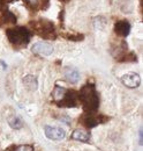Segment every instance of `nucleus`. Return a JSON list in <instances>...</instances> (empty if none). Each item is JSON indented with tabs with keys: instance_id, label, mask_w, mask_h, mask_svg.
I'll list each match as a JSON object with an SVG mask.
<instances>
[{
	"instance_id": "1",
	"label": "nucleus",
	"mask_w": 143,
	"mask_h": 151,
	"mask_svg": "<svg viewBox=\"0 0 143 151\" xmlns=\"http://www.w3.org/2000/svg\"><path fill=\"white\" fill-rule=\"evenodd\" d=\"M77 96L80 98V100L83 105V108L88 113H93L97 111V108L99 106V99H98V94L96 92V88L92 84L84 85L81 88Z\"/></svg>"
},
{
	"instance_id": "2",
	"label": "nucleus",
	"mask_w": 143,
	"mask_h": 151,
	"mask_svg": "<svg viewBox=\"0 0 143 151\" xmlns=\"http://www.w3.org/2000/svg\"><path fill=\"white\" fill-rule=\"evenodd\" d=\"M7 37L13 45L25 47L31 38V33L25 27H15L7 29Z\"/></svg>"
},
{
	"instance_id": "3",
	"label": "nucleus",
	"mask_w": 143,
	"mask_h": 151,
	"mask_svg": "<svg viewBox=\"0 0 143 151\" xmlns=\"http://www.w3.org/2000/svg\"><path fill=\"white\" fill-rule=\"evenodd\" d=\"M30 24H33V28L36 32H38V34L44 38H55L54 34V26L51 21H46V20H40V21H33L30 22Z\"/></svg>"
},
{
	"instance_id": "4",
	"label": "nucleus",
	"mask_w": 143,
	"mask_h": 151,
	"mask_svg": "<svg viewBox=\"0 0 143 151\" xmlns=\"http://www.w3.org/2000/svg\"><path fill=\"white\" fill-rule=\"evenodd\" d=\"M105 121H106L105 116L93 115L91 113L84 114L82 116V119H81V123L87 128H93V127H96V126H98V124H101V123H103Z\"/></svg>"
},
{
	"instance_id": "5",
	"label": "nucleus",
	"mask_w": 143,
	"mask_h": 151,
	"mask_svg": "<svg viewBox=\"0 0 143 151\" xmlns=\"http://www.w3.org/2000/svg\"><path fill=\"white\" fill-rule=\"evenodd\" d=\"M31 51L39 56H50L53 52V45L46 42H37L31 47Z\"/></svg>"
},
{
	"instance_id": "6",
	"label": "nucleus",
	"mask_w": 143,
	"mask_h": 151,
	"mask_svg": "<svg viewBox=\"0 0 143 151\" xmlns=\"http://www.w3.org/2000/svg\"><path fill=\"white\" fill-rule=\"evenodd\" d=\"M57 104L59 107H75L77 105V93L75 91L67 90L64 98Z\"/></svg>"
},
{
	"instance_id": "7",
	"label": "nucleus",
	"mask_w": 143,
	"mask_h": 151,
	"mask_svg": "<svg viewBox=\"0 0 143 151\" xmlns=\"http://www.w3.org/2000/svg\"><path fill=\"white\" fill-rule=\"evenodd\" d=\"M121 81L128 88H136L141 84V78L137 73L133 72V73H127V75L122 76L121 77Z\"/></svg>"
},
{
	"instance_id": "8",
	"label": "nucleus",
	"mask_w": 143,
	"mask_h": 151,
	"mask_svg": "<svg viewBox=\"0 0 143 151\" xmlns=\"http://www.w3.org/2000/svg\"><path fill=\"white\" fill-rule=\"evenodd\" d=\"M44 132H45V135H46L47 138L53 139V141H61L66 136V132H65L64 129L55 128V127H50V126H46Z\"/></svg>"
},
{
	"instance_id": "9",
	"label": "nucleus",
	"mask_w": 143,
	"mask_h": 151,
	"mask_svg": "<svg viewBox=\"0 0 143 151\" xmlns=\"http://www.w3.org/2000/svg\"><path fill=\"white\" fill-rule=\"evenodd\" d=\"M114 32L117 35L121 36V37H126L128 36L129 32H130V24L128 21L126 20H120L118 22H115L114 24Z\"/></svg>"
},
{
	"instance_id": "10",
	"label": "nucleus",
	"mask_w": 143,
	"mask_h": 151,
	"mask_svg": "<svg viewBox=\"0 0 143 151\" xmlns=\"http://www.w3.org/2000/svg\"><path fill=\"white\" fill-rule=\"evenodd\" d=\"M65 78L68 83L76 84L80 79V73L75 68H66L65 69Z\"/></svg>"
},
{
	"instance_id": "11",
	"label": "nucleus",
	"mask_w": 143,
	"mask_h": 151,
	"mask_svg": "<svg viewBox=\"0 0 143 151\" xmlns=\"http://www.w3.org/2000/svg\"><path fill=\"white\" fill-rule=\"evenodd\" d=\"M72 138L73 139H77V141H81V142H88L90 139V134L84 130H81V129H76L74 130L72 134Z\"/></svg>"
},
{
	"instance_id": "12",
	"label": "nucleus",
	"mask_w": 143,
	"mask_h": 151,
	"mask_svg": "<svg viewBox=\"0 0 143 151\" xmlns=\"http://www.w3.org/2000/svg\"><path fill=\"white\" fill-rule=\"evenodd\" d=\"M23 84H24V86H25L28 90H30V91L37 90V86H38L37 80H36V78L34 76H25V77L23 78Z\"/></svg>"
},
{
	"instance_id": "13",
	"label": "nucleus",
	"mask_w": 143,
	"mask_h": 151,
	"mask_svg": "<svg viewBox=\"0 0 143 151\" xmlns=\"http://www.w3.org/2000/svg\"><path fill=\"white\" fill-rule=\"evenodd\" d=\"M7 122H8V124H9L13 129H21L22 126H23V121L21 120V117L18 116V115H13V116L8 117Z\"/></svg>"
},
{
	"instance_id": "14",
	"label": "nucleus",
	"mask_w": 143,
	"mask_h": 151,
	"mask_svg": "<svg viewBox=\"0 0 143 151\" xmlns=\"http://www.w3.org/2000/svg\"><path fill=\"white\" fill-rule=\"evenodd\" d=\"M66 88H64V87H61V86H55L53 90V92H52V98H53L54 101H57V102H59L62 98H64V95L66 93Z\"/></svg>"
},
{
	"instance_id": "15",
	"label": "nucleus",
	"mask_w": 143,
	"mask_h": 151,
	"mask_svg": "<svg viewBox=\"0 0 143 151\" xmlns=\"http://www.w3.org/2000/svg\"><path fill=\"white\" fill-rule=\"evenodd\" d=\"M4 22L5 23H15L16 22V18H15V15L13 14V13H11V12H8V11H6L5 13H4Z\"/></svg>"
},
{
	"instance_id": "16",
	"label": "nucleus",
	"mask_w": 143,
	"mask_h": 151,
	"mask_svg": "<svg viewBox=\"0 0 143 151\" xmlns=\"http://www.w3.org/2000/svg\"><path fill=\"white\" fill-rule=\"evenodd\" d=\"M119 60H121V62H136V56L134 54L129 52L126 56L121 57V59H119Z\"/></svg>"
},
{
	"instance_id": "17",
	"label": "nucleus",
	"mask_w": 143,
	"mask_h": 151,
	"mask_svg": "<svg viewBox=\"0 0 143 151\" xmlns=\"http://www.w3.org/2000/svg\"><path fill=\"white\" fill-rule=\"evenodd\" d=\"M14 151H34V148L31 145H28V144H24V145H18L16 147Z\"/></svg>"
},
{
	"instance_id": "18",
	"label": "nucleus",
	"mask_w": 143,
	"mask_h": 151,
	"mask_svg": "<svg viewBox=\"0 0 143 151\" xmlns=\"http://www.w3.org/2000/svg\"><path fill=\"white\" fill-rule=\"evenodd\" d=\"M65 37L68 40H73V41H81L83 40V35H65Z\"/></svg>"
},
{
	"instance_id": "19",
	"label": "nucleus",
	"mask_w": 143,
	"mask_h": 151,
	"mask_svg": "<svg viewBox=\"0 0 143 151\" xmlns=\"http://www.w3.org/2000/svg\"><path fill=\"white\" fill-rule=\"evenodd\" d=\"M7 11V4L5 0H0V12L5 13Z\"/></svg>"
},
{
	"instance_id": "20",
	"label": "nucleus",
	"mask_w": 143,
	"mask_h": 151,
	"mask_svg": "<svg viewBox=\"0 0 143 151\" xmlns=\"http://www.w3.org/2000/svg\"><path fill=\"white\" fill-rule=\"evenodd\" d=\"M31 7H37V5H38V0H25Z\"/></svg>"
},
{
	"instance_id": "21",
	"label": "nucleus",
	"mask_w": 143,
	"mask_h": 151,
	"mask_svg": "<svg viewBox=\"0 0 143 151\" xmlns=\"http://www.w3.org/2000/svg\"><path fill=\"white\" fill-rule=\"evenodd\" d=\"M49 1H50V0H43V4H44V8H46V6H47Z\"/></svg>"
},
{
	"instance_id": "22",
	"label": "nucleus",
	"mask_w": 143,
	"mask_h": 151,
	"mask_svg": "<svg viewBox=\"0 0 143 151\" xmlns=\"http://www.w3.org/2000/svg\"><path fill=\"white\" fill-rule=\"evenodd\" d=\"M140 144H142V130H140Z\"/></svg>"
},
{
	"instance_id": "23",
	"label": "nucleus",
	"mask_w": 143,
	"mask_h": 151,
	"mask_svg": "<svg viewBox=\"0 0 143 151\" xmlns=\"http://www.w3.org/2000/svg\"><path fill=\"white\" fill-rule=\"evenodd\" d=\"M59 1H61V2H67L68 0H59Z\"/></svg>"
}]
</instances>
